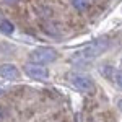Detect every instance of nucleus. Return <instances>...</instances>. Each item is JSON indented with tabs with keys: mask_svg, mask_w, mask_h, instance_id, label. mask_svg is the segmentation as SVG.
<instances>
[{
	"mask_svg": "<svg viewBox=\"0 0 122 122\" xmlns=\"http://www.w3.org/2000/svg\"><path fill=\"white\" fill-rule=\"evenodd\" d=\"M70 83L75 86L76 90L85 91V93H93L94 91V81L91 76L83 75V73H73L70 76Z\"/></svg>",
	"mask_w": 122,
	"mask_h": 122,
	"instance_id": "obj_3",
	"label": "nucleus"
},
{
	"mask_svg": "<svg viewBox=\"0 0 122 122\" xmlns=\"http://www.w3.org/2000/svg\"><path fill=\"white\" fill-rule=\"evenodd\" d=\"M116 83H117V85L122 88V68L117 72V73H116Z\"/></svg>",
	"mask_w": 122,
	"mask_h": 122,
	"instance_id": "obj_8",
	"label": "nucleus"
},
{
	"mask_svg": "<svg viewBox=\"0 0 122 122\" xmlns=\"http://www.w3.org/2000/svg\"><path fill=\"white\" fill-rule=\"evenodd\" d=\"M0 31L3 34H11L13 33V25L7 20H3V21H0Z\"/></svg>",
	"mask_w": 122,
	"mask_h": 122,
	"instance_id": "obj_6",
	"label": "nucleus"
},
{
	"mask_svg": "<svg viewBox=\"0 0 122 122\" xmlns=\"http://www.w3.org/2000/svg\"><path fill=\"white\" fill-rule=\"evenodd\" d=\"M3 2H5V3H8V5H16L20 0H3Z\"/></svg>",
	"mask_w": 122,
	"mask_h": 122,
	"instance_id": "obj_9",
	"label": "nucleus"
},
{
	"mask_svg": "<svg viewBox=\"0 0 122 122\" xmlns=\"http://www.w3.org/2000/svg\"><path fill=\"white\" fill-rule=\"evenodd\" d=\"M0 76L5 80H18L20 70L11 64H3V65H0Z\"/></svg>",
	"mask_w": 122,
	"mask_h": 122,
	"instance_id": "obj_5",
	"label": "nucleus"
},
{
	"mask_svg": "<svg viewBox=\"0 0 122 122\" xmlns=\"http://www.w3.org/2000/svg\"><path fill=\"white\" fill-rule=\"evenodd\" d=\"M72 5L78 11H85V10H88V0H72Z\"/></svg>",
	"mask_w": 122,
	"mask_h": 122,
	"instance_id": "obj_7",
	"label": "nucleus"
},
{
	"mask_svg": "<svg viewBox=\"0 0 122 122\" xmlns=\"http://www.w3.org/2000/svg\"><path fill=\"white\" fill-rule=\"evenodd\" d=\"M2 117H3V112H2V109H0V119H2Z\"/></svg>",
	"mask_w": 122,
	"mask_h": 122,
	"instance_id": "obj_11",
	"label": "nucleus"
},
{
	"mask_svg": "<svg viewBox=\"0 0 122 122\" xmlns=\"http://www.w3.org/2000/svg\"><path fill=\"white\" fill-rule=\"evenodd\" d=\"M109 47H111L109 39L99 38V39H96V41H93V42H90L85 49H81L80 52H76L75 56H72V60H91L94 57L104 54Z\"/></svg>",
	"mask_w": 122,
	"mask_h": 122,
	"instance_id": "obj_1",
	"label": "nucleus"
},
{
	"mask_svg": "<svg viewBox=\"0 0 122 122\" xmlns=\"http://www.w3.org/2000/svg\"><path fill=\"white\" fill-rule=\"evenodd\" d=\"M117 107H119V111L122 112V99H119V101H117Z\"/></svg>",
	"mask_w": 122,
	"mask_h": 122,
	"instance_id": "obj_10",
	"label": "nucleus"
},
{
	"mask_svg": "<svg viewBox=\"0 0 122 122\" xmlns=\"http://www.w3.org/2000/svg\"><path fill=\"white\" fill-rule=\"evenodd\" d=\"M25 73L29 76V78H33V80H47L49 78V70L44 68V67L41 65V64H33V62H29L25 65Z\"/></svg>",
	"mask_w": 122,
	"mask_h": 122,
	"instance_id": "obj_4",
	"label": "nucleus"
},
{
	"mask_svg": "<svg viewBox=\"0 0 122 122\" xmlns=\"http://www.w3.org/2000/svg\"><path fill=\"white\" fill-rule=\"evenodd\" d=\"M57 59V52L52 47H38L29 52V60L33 64H51Z\"/></svg>",
	"mask_w": 122,
	"mask_h": 122,
	"instance_id": "obj_2",
	"label": "nucleus"
}]
</instances>
